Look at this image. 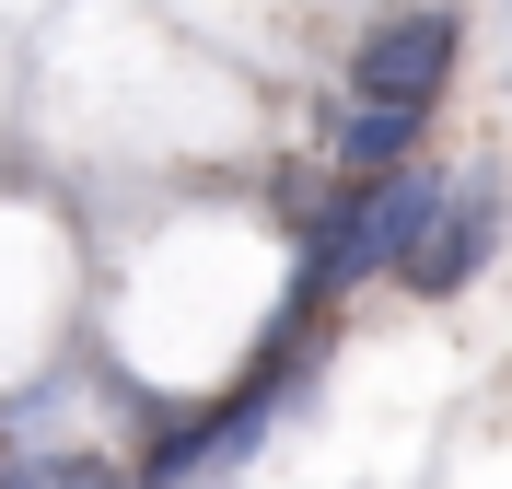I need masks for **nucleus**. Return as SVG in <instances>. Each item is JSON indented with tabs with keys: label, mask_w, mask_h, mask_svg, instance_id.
I'll return each instance as SVG.
<instances>
[{
	"label": "nucleus",
	"mask_w": 512,
	"mask_h": 489,
	"mask_svg": "<svg viewBox=\"0 0 512 489\" xmlns=\"http://www.w3.org/2000/svg\"><path fill=\"white\" fill-rule=\"evenodd\" d=\"M0 489H117V466L105 455H12Z\"/></svg>",
	"instance_id": "39448f33"
},
{
	"label": "nucleus",
	"mask_w": 512,
	"mask_h": 489,
	"mask_svg": "<svg viewBox=\"0 0 512 489\" xmlns=\"http://www.w3.org/2000/svg\"><path fill=\"white\" fill-rule=\"evenodd\" d=\"M489 245H501V187H489V175H454L443 222H431V245H419V268H408V292L454 303V292L489 268Z\"/></svg>",
	"instance_id": "7ed1b4c3"
},
{
	"label": "nucleus",
	"mask_w": 512,
	"mask_h": 489,
	"mask_svg": "<svg viewBox=\"0 0 512 489\" xmlns=\"http://www.w3.org/2000/svg\"><path fill=\"white\" fill-rule=\"evenodd\" d=\"M443 198H454V175H443V163L361 175V257H373V280H384V268H396V280L419 268V245H431V222H443Z\"/></svg>",
	"instance_id": "f03ea898"
},
{
	"label": "nucleus",
	"mask_w": 512,
	"mask_h": 489,
	"mask_svg": "<svg viewBox=\"0 0 512 489\" xmlns=\"http://www.w3.org/2000/svg\"><path fill=\"white\" fill-rule=\"evenodd\" d=\"M419 117H431V105L350 94V117H338V175H396V163H419Z\"/></svg>",
	"instance_id": "20e7f679"
},
{
	"label": "nucleus",
	"mask_w": 512,
	"mask_h": 489,
	"mask_svg": "<svg viewBox=\"0 0 512 489\" xmlns=\"http://www.w3.org/2000/svg\"><path fill=\"white\" fill-rule=\"evenodd\" d=\"M454 12H396V24H373L361 35V59H350V94H373V105H431L443 94V70H454Z\"/></svg>",
	"instance_id": "f257e3e1"
}]
</instances>
